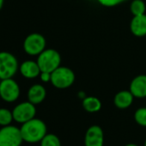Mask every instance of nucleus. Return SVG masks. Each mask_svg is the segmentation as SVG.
I'll use <instances>...</instances> for the list:
<instances>
[{
  "label": "nucleus",
  "mask_w": 146,
  "mask_h": 146,
  "mask_svg": "<svg viewBox=\"0 0 146 146\" xmlns=\"http://www.w3.org/2000/svg\"><path fill=\"white\" fill-rule=\"evenodd\" d=\"M20 130L23 141L29 143H39L47 134V127L46 123L36 118L22 124Z\"/></svg>",
  "instance_id": "obj_1"
},
{
  "label": "nucleus",
  "mask_w": 146,
  "mask_h": 146,
  "mask_svg": "<svg viewBox=\"0 0 146 146\" xmlns=\"http://www.w3.org/2000/svg\"><path fill=\"white\" fill-rule=\"evenodd\" d=\"M75 73L66 66H59L51 73V84L57 89L64 90L75 82Z\"/></svg>",
  "instance_id": "obj_2"
},
{
  "label": "nucleus",
  "mask_w": 146,
  "mask_h": 146,
  "mask_svg": "<svg viewBox=\"0 0 146 146\" xmlns=\"http://www.w3.org/2000/svg\"><path fill=\"white\" fill-rule=\"evenodd\" d=\"M19 70L17 57L9 52H0V80L12 78Z\"/></svg>",
  "instance_id": "obj_3"
},
{
  "label": "nucleus",
  "mask_w": 146,
  "mask_h": 146,
  "mask_svg": "<svg viewBox=\"0 0 146 146\" xmlns=\"http://www.w3.org/2000/svg\"><path fill=\"white\" fill-rule=\"evenodd\" d=\"M37 63L41 71H47L52 73L54 70L60 66L61 56L59 52L54 49H45L38 55Z\"/></svg>",
  "instance_id": "obj_4"
},
{
  "label": "nucleus",
  "mask_w": 146,
  "mask_h": 146,
  "mask_svg": "<svg viewBox=\"0 0 146 146\" xmlns=\"http://www.w3.org/2000/svg\"><path fill=\"white\" fill-rule=\"evenodd\" d=\"M23 142L20 128L9 125L0 129V146H21Z\"/></svg>",
  "instance_id": "obj_5"
},
{
  "label": "nucleus",
  "mask_w": 146,
  "mask_h": 146,
  "mask_svg": "<svg viewBox=\"0 0 146 146\" xmlns=\"http://www.w3.org/2000/svg\"><path fill=\"white\" fill-rule=\"evenodd\" d=\"M46 41L45 37L39 33H32L29 35L23 41V50L30 56H38L45 49Z\"/></svg>",
  "instance_id": "obj_6"
},
{
  "label": "nucleus",
  "mask_w": 146,
  "mask_h": 146,
  "mask_svg": "<svg viewBox=\"0 0 146 146\" xmlns=\"http://www.w3.org/2000/svg\"><path fill=\"white\" fill-rule=\"evenodd\" d=\"M20 93V86L13 78L0 81V98L5 102H15L18 100Z\"/></svg>",
  "instance_id": "obj_7"
},
{
  "label": "nucleus",
  "mask_w": 146,
  "mask_h": 146,
  "mask_svg": "<svg viewBox=\"0 0 146 146\" xmlns=\"http://www.w3.org/2000/svg\"><path fill=\"white\" fill-rule=\"evenodd\" d=\"M13 119L16 122L23 124L34 118L36 114L35 105L30 102H23L17 104L12 110Z\"/></svg>",
  "instance_id": "obj_8"
},
{
  "label": "nucleus",
  "mask_w": 146,
  "mask_h": 146,
  "mask_svg": "<svg viewBox=\"0 0 146 146\" xmlns=\"http://www.w3.org/2000/svg\"><path fill=\"white\" fill-rule=\"evenodd\" d=\"M104 132L101 126L94 125L88 128L84 136L85 146H103Z\"/></svg>",
  "instance_id": "obj_9"
},
{
  "label": "nucleus",
  "mask_w": 146,
  "mask_h": 146,
  "mask_svg": "<svg viewBox=\"0 0 146 146\" xmlns=\"http://www.w3.org/2000/svg\"><path fill=\"white\" fill-rule=\"evenodd\" d=\"M19 71L21 75L27 79H35L40 77V69L37 61L34 60H25L19 65Z\"/></svg>",
  "instance_id": "obj_10"
},
{
  "label": "nucleus",
  "mask_w": 146,
  "mask_h": 146,
  "mask_svg": "<svg viewBox=\"0 0 146 146\" xmlns=\"http://www.w3.org/2000/svg\"><path fill=\"white\" fill-rule=\"evenodd\" d=\"M129 90L131 92L135 98L146 97V75H138L135 77L131 84Z\"/></svg>",
  "instance_id": "obj_11"
},
{
  "label": "nucleus",
  "mask_w": 146,
  "mask_h": 146,
  "mask_svg": "<svg viewBox=\"0 0 146 146\" xmlns=\"http://www.w3.org/2000/svg\"><path fill=\"white\" fill-rule=\"evenodd\" d=\"M46 96V90L41 84L32 85L28 90V101L35 105L40 104Z\"/></svg>",
  "instance_id": "obj_12"
},
{
  "label": "nucleus",
  "mask_w": 146,
  "mask_h": 146,
  "mask_svg": "<svg viewBox=\"0 0 146 146\" xmlns=\"http://www.w3.org/2000/svg\"><path fill=\"white\" fill-rule=\"evenodd\" d=\"M130 29L133 35L143 37L146 35V15L135 16L131 21Z\"/></svg>",
  "instance_id": "obj_13"
},
{
  "label": "nucleus",
  "mask_w": 146,
  "mask_h": 146,
  "mask_svg": "<svg viewBox=\"0 0 146 146\" xmlns=\"http://www.w3.org/2000/svg\"><path fill=\"white\" fill-rule=\"evenodd\" d=\"M134 98L130 90H121L115 95L113 103L114 106L119 109H126L131 106Z\"/></svg>",
  "instance_id": "obj_14"
},
{
  "label": "nucleus",
  "mask_w": 146,
  "mask_h": 146,
  "mask_svg": "<svg viewBox=\"0 0 146 146\" xmlns=\"http://www.w3.org/2000/svg\"><path fill=\"white\" fill-rule=\"evenodd\" d=\"M83 108L88 113H97L102 108L101 101L95 96H87L83 99Z\"/></svg>",
  "instance_id": "obj_15"
},
{
  "label": "nucleus",
  "mask_w": 146,
  "mask_h": 146,
  "mask_svg": "<svg viewBox=\"0 0 146 146\" xmlns=\"http://www.w3.org/2000/svg\"><path fill=\"white\" fill-rule=\"evenodd\" d=\"M130 11L133 17L145 14L146 5L143 0H133L130 5Z\"/></svg>",
  "instance_id": "obj_16"
},
{
  "label": "nucleus",
  "mask_w": 146,
  "mask_h": 146,
  "mask_svg": "<svg viewBox=\"0 0 146 146\" xmlns=\"http://www.w3.org/2000/svg\"><path fill=\"white\" fill-rule=\"evenodd\" d=\"M40 143V146H61L59 138L52 133H47Z\"/></svg>",
  "instance_id": "obj_17"
},
{
  "label": "nucleus",
  "mask_w": 146,
  "mask_h": 146,
  "mask_svg": "<svg viewBox=\"0 0 146 146\" xmlns=\"http://www.w3.org/2000/svg\"><path fill=\"white\" fill-rule=\"evenodd\" d=\"M14 120L12 111L7 108H0V125L5 126L11 124Z\"/></svg>",
  "instance_id": "obj_18"
},
{
  "label": "nucleus",
  "mask_w": 146,
  "mask_h": 146,
  "mask_svg": "<svg viewBox=\"0 0 146 146\" xmlns=\"http://www.w3.org/2000/svg\"><path fill=\"white\" fill-rule=\"evenodd\" d=\"M134 119L137 125L146 127V108L137 109L134 113Z\"/></svg>",
  "instance_id": "obj_19"
},
{
  "label": "nucleus",
  "mask_w": 146,
  "mask_h": 146,
  "mask_svg": "<svg viewBox=\"0 0 146 146\" xmlns=\"http://www.w3.org/2000/svg\"><path fill=\"white\" fill-rule=\"evenodd\" d=\"M97 1L103 6L113 7V6L122 4L123 2L126 1V0H97Z\"/></svg>",
  "instance_id": "obj_20"
},
{
  "label": "nucleus",
  "mask_w": 146,
  "mask_h": 146,
  "mask_svg": "<svg viewBox=\"0 0 146 146\" xmlns=\"http://www.w3.org/2000/svg\"><path fill=\"white\" fill-rule=\"evenodd\" d=\"M40 78L44 83L51 82V73L47 71H41L40 74Z\"/></svg>",
  "instance_id": "obj_21"
},
{
  "label": "nucleus",
  "mask_w": 146,
  "mask_h": 146,
  "mask_svg": "<svg viewBox=\"0 0 146 146\" xmlns=\"http://www.w3.org/2000/svg\"><path fill=\"white\" fill-rule=\"evenodd\" d=\"M4 3H5V0H0V11L2 10V8L4 6Z\"/></svg>",
  "instance_id": "obj_22"
},
{
  "label": "nucleus",
  "mask_w": 146,
  "mask_h": 146,
  "mask_svg": "<svg viewBox=\"0 0 146 146\" xmlns=\"http://www.w3.org/2000/svg\"><path fill=\"white\" fill-rule=\"evenodd\" d=\"M125 146H138V145H137V144H135V143H128V144H126V145H125Z\"/></svg>",
  "instance_id": "obj_23"
},
{
  "label": "nucleus",
  "mask_w": 146,
  "mask_h": 146,
  "mask_svg": "<svg viewBox=\"0 0 146 146\" xmlns=\"http://www.w3.org/2000/svg\"><path fill=\"white\" fill-rule=\"evenodd\" d=\"M143 146H146V139H145V141H144V145Z\"/></svg>",
  "instance_id": "obj_24"
}]
</instances>
